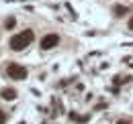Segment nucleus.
Here are the masks:
<instances>
[{"label":"nucleus","instance_id":"1","mask_svg":"<svg viewBox=\"0 0 133 124\" xmlns=\"http://www.w3.org/2000/svg\"><path fill=\"white\" fill-rule=\"evenodd\" d=\"M33 37H35L33 31H25V33H21V35H15L10 39V49L12 51H23L25 47L33 41Z\"/></svg>","mask_w":133,"mask_h":124},{"label":"nucleus","instance_id":"2","mask_svg":"<svg viewBox=\"0 0 133 124\" xmlns=\"http://www.w3.org/2000/svg\"><path fill=\"white\" fill-rule=\"evenodd\" d=\"M6 73H8V78H12V79H25L29 75L27 69H25L23 65H18V63H10V65L6 67Z\"/></svg>","mask_w":133,"mask_h":124},{"label":"nucleus","instance_id":"3","mask_svg":"<svg viewBox=\"0 0 133 124\" xmlns=\"http://www.w3.org/2000/svg\"><path fill=\"white\" fill-rule=\"evenodd\" d=\"M55 45H59V37H57V35H45V37L41 39V49H45V51L53 49Z\"/></svg>","mask_w":133,"mask_h":124},{"label":"nucleus","instance_id":"4","mask_svg":"<svg viewBox=\"0 0 133 124\" xmlns=\"http://www.w3.org/2000/svg\"><path fill=\"white\" fill-rule=\"evenodd\" d=\"M0 96H2V100H15V98H17V92H15L12 88H2V90H0Z\"/></svg>","mask_w":133,"mask_h":124},{"label":"nucleus","instance_id":"5","mask_svg":"<svg viewBox=\"0 0 133 124\" xmlns=\"http://www.w3.org/2000/svg\"><path fill=\"white\" fill-rule=\"evenodd\" d=\"M15 25H17V18H15V16H8V18L4 20V27H6V29H12Z\"/></svg>","mask_w":133,"mask_h":124},{"label":"nucleus","instance_id":"6","mask_svg":"<svg viewBox=\"0 0 133 124\" xmlns=\"http://www.w3.org/2000/svg\"><path fill=\"white\" fill-rule=\"evenodd\" d=\"M113 10H115V16H123L125 12H127V8H125V6H119V4H117Z\"/></svg>","mask_w":133,"mask_h":124},{"label":"nucleus","instance_id":"7","mask_svg":"<svg viewBox=\"0 0 133 124\" xmlns=\"http://www.w3.org/2000/svg\"><path fill=\"white\" fill-rule=\"evenodd\" d=\"M4 122H6V114L0 110V124H4Z\"/></svg>","mask_w":133,"mask_h":124},{"label":"nucleus","instance_id":"8","mask_svg":"<svg viewBox=\"0 0 133 124\" xmlns=\"http://www.w3.org/2000/svg\"><path fill=\"white\" fill-rule=\"evenodd\" d=\"M127 27H129V29H131V31H133V16H131V18H129V25H127Z\"/></svg>","mask_w":133,"mask_h":124},{"label":"nucleus","instance_id":"9","mask_svg":"<svg viewBox=\"0 0 133 124\" xmlns=\"http://www.w3.org/2000/svg\"><path fill=\"white\" fill-rule=\"evenodd\" d=\"M117 124H129V122H127V120H119Z\"/></svg>","mask_w":133,"mask_h":124}]
</instances>
